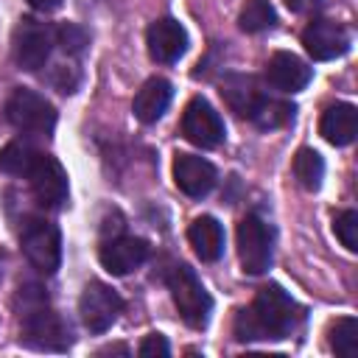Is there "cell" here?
I'll use <instances>...</instances> for the list:
<instances>
[{"mask_svg":"<svg viewBox=\"0 0 358 358\" xmlns=\"http://www.w3.org/2000/svg\"><path fill=\"white\" fill-rule=\"evenodd\" d=\"M302 313L296 302L280 288L266 285L257 291L255 302L235 316V338L238 341H277L294 333Z\"/></svg>","mask_w":358,"mask_h":358,"instance_id":"1","label":"cell"},{"mask_svg":"<svg viewBox=\"0 0 358 358\" xmlns=\"http://www.w3.org/2000/svg\"><path fill=\"white\" fill-rule=\"evenodd\" d=\"M22 313H20V338L34 350L62 352L70 347V333L56 310L48 308V296L36 285L20 288Z\"/></svg>","mask_w":358,"mask_h":358,"instance_id":"2","label":"cell"},{"mask_svg":"<svg viewBox=\"0 0 358 358\" xmlns=\"http://www.w3.org/2000/svg\"><path fill=\"white\" fill-rule=\"evenodd\" d=\"M168 288L173 296V305L179 310V316L190 324V327H204L213 310V299L207 294V288L201 285V280L196 277V271L185 263L173 266L168 274Z\"/></svg>","mask_w":358,"mask_h":358,"instance_id":"3","label":"cell"},{"mask_svg":"<svg viewBox=\"0 0 358 358\" xmlns=\"http://www.w3.org/2000/svg\"><path fill=\"white\" fill-rule=\"evenodd\" d=\"M20 243H22V252H25L28 263L36 271L53 274L59 268V263H62V235H59V227L53 221L28 218L22 224Z\"/></svg>","mask_w":358,"mask_h":358,"instance_id":"4","label":"cell"},{"mask_svg":"<svg viewBox=\"0 0 358 358\" xmlns=\"http://www.w3.org/2000/svg\"><path fill=\"white\" fill-rule=\"evenodd\" d=\"M6 120L28 134H50L56 126V109L34 90H14L6 101Z\"/></svg>","mask_w":358,"mask_h":358,"instance_id":"5","label":"cell"},{"mask_svg":"<svg viewBox=\"0 0 358 358\" xmlns=\"http://www.w3.org/2000/svg\"><path fill=\"white\" fill-rule=\"evenodd\" d=\"M274 232L260 215H246L238 224V257L246 274H263L271 266Z\"/></svg>","mask_w":358,"mask_h":358,"instance_id":"6","label":"cell"},{"mask_svg":"<svg viewBox=\"0 0 358 358\" xmlns=\"http://www.w3.org/2000/svg\"><path fill=\"white\" fill-rule=\"evenodd\" d=\"M123 310V299L120 294L101 282V280H92L87 282V288L81 291V299H78V313H81V322L90 333H103L115 324L117 313Z\"/></svg>","mask_w":358,"mask_h":358,"instance_id":"7","label":"cell"},{"mask_svg":"<svg viewBox=\"0 0 358 358\" xmlns=\"http://www.w3.org/2000/svg\"><path fill=\"white\" fill-rule=\"evenodd\" d=\"M56 34L39 20H22L14 28V59L22 70H39L50 59Z\"/></svg>","mask_w":358,"mask_h":358,"instance_id":"8","label":"cell"},{"mask_svg":"<svg viewBox=\"0 0 358 358\" xmlns=\"http://www.w3.org/2000/svg\"><path fill=\"white\" fill-rule=\"evenodd\" d=\"M182 134L199 148H215L224 140V120L204 98H193L182 112Z\"/></svg>","mask_w":358,"mask_h":358,"instance_id":"9","label":"cell"},{"mask_svg":"<svg viewBox=\"0 0 358 358\" xmlns=\"http://www.w3.org/2000/svg\"><path fill=\"white\" fill-rule=\"evenodd\" d=\"M28 182H31V190H34L39 204L62 207L67 201V173L59 165V159H53L48 154H39L34 168L28 171Z\"/></svg>","mask_w":358,"mask_h":358,"instance_id":"10","label":"cell"},{"mask_svg":"<svg viewBox=\"0 0 358 358\" xmlns=\"http://www.w3.org/2000/svg\"><path fill=\"white\" fill-rule=\"evenodd\" d=\"M302 45L310 53V59L327 62V59H338V56L347 53L350 34H347L344 25H338L333 20H313L302 31Z\"/></svg>","mask_w":358,"mask_h":358,"instance_id":"11","label":"cell"},{"mask_svg":"<svg viewBox=\"0 0 358 358\" xmlns=\"http://www.w3.org/2000/svg\"><path fill=\"white\" fill-rule=\"evenodd\" d=\"M145 45H148V56L154 62L171 64V62H176L187 50V31L176 20L162 17V20H157V22L148 25Z\"/></svg>","mask_w":358,"mask_h":358,"instance_id":"12","label":"cell"},{"mask_svg":"<svg viewBox=\"0 0 358 358\" xmlns=\"http://www.w3.org/2000/svg\"><path fill=\"white\" fill-rule=\"evenodd\" d=\"M173 182L185 196L201 199L215 187V168L204 157L176 154V159H173Z\"/></svg>","mask_w":358,"mask_h":358,"instance_id":"13","label":"cell"},{"mask_svg":"<svg viewBox=\"0 0 358 358\" xmlns=\"http://www.w3.org/2000/svg\"><path fill=\"white\" fill-rule=\"evenodd\" d=\"M145 257H148V243L143 238H109L98 252L101 266L117 277L143 266Z\"/></svg>","mask_w":358,"mask_h":358,"instance_id":"14","label":"cell"},{"mask_svg":"<svg viewBox=\"0 0 358 358\" xmlns=\"http://www.w3.org/2000/svg\"><path fill=\"white\" fill-rule=\"evenodd\" d=\"M221 98L224 103L238 112L241 117H252L257 106L266 101V92L260 90V81L249 73H232L221 81Z\"/></svg>","mask_w":358,"mask_h":358,"instance_id":"15","label":"cell"},{"mask_svg":"<svg viewBox=\"0 0 358 358\" xmlns=\"http://www.w3.org/2000/svg\"><path fill=\"white\" fill-rule=\"evenodd\" d=\"M310 76V67L288 50H277L266 64V81L280 92H299L302 87H308Z\"/></svg>","mask_w":358,"mask_h":358,"instance_id":"16","label":"cell"},{"mask_svg":"<svg viewBox=\"0 0 358 358\" xmlns=\"http://www.w3.org/2000/svg\"><path fill=\"white\" fill-rule=\"evenodd\" d=\"M171 95H173L171 81H165V78H159V76L148 78V81L137 90V95H134V103H131L134 117H137L140 123H157V120L165 115V109H168V103H171Z\"/></svg>","mask_w":358,"mask_h":358,"instance_id":"17","label":"cell"},{"mask_svg":"<svg viewBox=\"0 0 358 358\" xmlns=\"http://www.w3.org/2000/svg\"><path fill=\"white\" fill-rule=\"evenodd\" d=\"M319 131L330 145H347L358 134V112L352 103H333L319 120Z\"/></svg>","mask_w":358,"mask_h":358,"instance_id":"18","label":"cell"},{"mask_svg":"<svg viewBox=\"0 0 358 358\" xmlns=\"http://www.w3.org/2000/svg\"><path fill=\"white\" fill-rule=\"evenodd\" d=\"M187 241L204 263H213L224 255V229L213 215L193 218V224L187 227Z\"/></svg>","mask_w":358,"mask_h":358,"instance_id":"19","label":"cell"},{"mask_svg":"<svg viewBox=\"0 0 358 358\" xmlns=\"http://www.w3.org/2000/svg\"><path fill=\"white\" fill-rule=\"evenodd\" d=\"M36 157H39L36 148H31L28 143L14 140V143L3 145V151H0V171L11 173V176H28V171L36 162Z\"/></svg>","mask_w":358,"mask_h":358,"instance_id":"20","label":"cell"},{"mask_svg":"<svg viewBox=\"0 0 358 358\" xmlns=\"http://www.w3.org/2000/svg\"><path fill=\"white\" fill-rule=\"evenodd\" d=\"M294 176L305 190H319L324 176V159L313 148H299L294 157Z\"/></svg>","mask_w":358,"mask_h":358,"instance_id":"21","label":"cell"},{"mask_svg":"<svg viewBox=\"0 0 358 358\" xmlns=\"http://www.w3.org/2000/svg\"><path fill=\"white\" fill-rule=\"evenodd\" d=\"M277 22V11L268 0H246V6L238 14V25L246 34H260Z\"/></svg>","mask_w":358,"mask_h":358,"instance_id":"22","label":"cell"},{"mask_svg":"<svg viewBox=\"0 0 358 358\" xmlns=\"http://www.w3.org/2000/svg\"><path fill=\"white\" fill-rule=\"evenodd\" d=\"M330 347H333V352H338L344 358L358 355V322L352 316L336 319V324L330 327Z\"/></svg>","mask_w":358,"mask_h":358,"instance_id":"23","label":"cell"},{"mask_svg":"<svg viewBox=\"0 0 358 358\" xmlns=\"http://www.w3.org/2000/svg\"><path fill=\"white\" fill-rule=\"evenodd\" d=\"M252 120H255L260 129H280V126H285V123L294 120V106L285 103V101H268V98H266V101L257 106V112L252 115Z\"/></svg>","mask_w":358,"mask_h":358,"instance_id":"24","label":"cell"},{"mask_svg":"<svg viewBox=\"0 0 358 358\" xmlns=\"http://www.w3.org/2000/svg\"><path fill=\"white\" fill-rule=\"evenodd\" d=\"M333 232H336V238L344 243V249L355 252V249H358V213H355V210L338 213L336 221H333Z\"/></svg>","mask_w":358,"mask_h":358,"instance_id":"25","label":"cell"},{"mask_svg":"<svg viewBox=\"0 0 358 358\" xmlns=\"http://www.w3.org/2000/svg\"><path fill=\"white\" fill-rule=\"evenodd\" d=\"M56 39H59V45H62L67 53H81V50L87 48V42H90L87 31H84V28H78V25H73V22L59 25Z\"/></svg>","mask_w":358,"mask_h":358,"instance_id":"26","label":"cell"},{"mask_svg":"<svg viewBox=\"0 0 358 358\" xmlns=\"http://www.w3.org/2000/svg\"><path fill=\"white\" fill-rule=\"evenodd\" d=\"M168 352H171V347H168L165 336H159V333H148L137 347V355H143V358H165Z\"/></svg>","mask_w":358,"mask_h":358,"instance_id":"27","label":"cell"},{"mask_svg":"<svg viewBox=\"0 0 358 358\" xmlns=\"http://www.w3.org/2000/svg\"><path fill=\"white\" fill-rule=\"evenodd\" d=\"M322 3H324V0H285V6H288L291 11H296V14H310V11L322 8Z\"/></svg>","mask_w":358,"mask_h":358,"instance_id":"28","label":"cell"},{"mask_svg":"<svg viewBox=\"0 0 358 358\" xmlns=\"http://www.w3.org/2000/svg\"><path fill=\"white\" fill-rule=\"evenodd\" d=\"M28 6L36 11H56L62 6V0H28Z\"/></svg>","mask_w":358,"mask_h":358,"instance_id":"29","label":"cell"}]
</instances>
